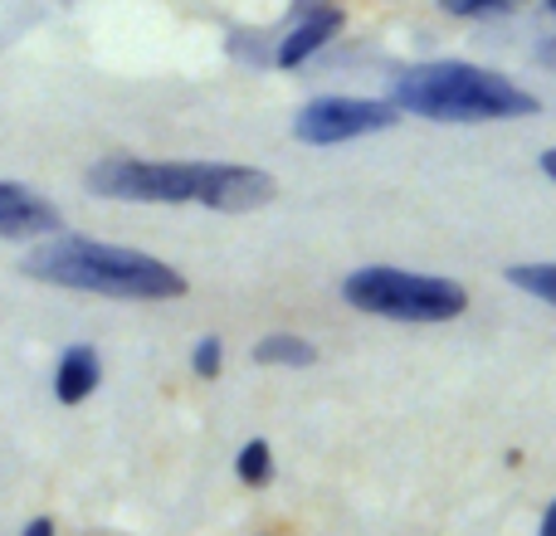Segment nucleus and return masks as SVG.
Here are the masks:
<instances>
[{
  "label": "nucleus",
  "instance_id": "11",
  "mask_svg": "<svg viewBox=\"0 0 556 536\" xmlns=\"http://www.w3.org/2000/svg\"><path fill=\"white\" fill-rule=\"evenodd\" d=\"M235 473H240L244 488H264V483L274 478V449L264 439H250L235 454Z\"/></svg>",
  "mask_w": 556,
  "mask_h": 536
},
{
  "label": "nucleus",
  "instance_id": "9",
  "mask_svg": "<svg viewBox=\"0 0 556 536\" xmlns=\"http://www.w3.org/2000/svg\"><path fill=\"white\" fill-rule=\"evenodd\" d=\"M254 361L260 366H313L317 361V346L307 336H293V332H269L254 342Z\"/></svg>",
  "mask_w": 556,
  "mask_h": 536
},
{
  "label": "nucleus",
  "instance_id": "3",
  "mask_svg": "<svg viewBox=\"0 0 556 536\" xmlns=\"http://www.w3.org/2000/svg\"><path fill=\"white\" fill-rule=\"evenodd\" d=\"M395 113L425 117V123H508V117L542 113L538 93L518 88L508 74H493L483 64H464V59H430V64H410L395 74L391 84Z\"/></svg>",
  "mask_w": 556,
  "mask_h": 536
},
{
  "label": "nucleus",
  "instance_id": "14",
  "mask_svg": "<svg viewBox=\"0 0 556 536\" xmlns=\"http://www.w3.org/2000/svg\"><path fill=\"white\" fill-rule=\"evenodd\" d=\"M20 536H59V527H54V518H29Z\"/></svg>",
  "mask_w": 556,
  "mask_h": 536
},
{
  "label": "nucleus",
  "instance_id": "8",
  "mask_svg": "<svg viewBox=\"0 0 556 536\" xmlns=\"http://www.w3.org/2000/svg\"><path fill=\"white\" fill-rule=\"evenodd\" d=\"M98 385H103V356H98V346H88V342L64 346L54 361V400L84 405Z\"/></svg>",
  "mask_w": 556,
  "mask_h": 536
},
{
  "label": "nucleus",
  "instance_id": "2",
  "mask_svg": "<svg viewBox=\"0 0 556 536\" xmlns=\"http://www.w3.org/2000/svg\"><path fill=\"white\" fill-rule=\"evenodd\" d=\"M20 268L35 283L93 297H123V303H166V297L186 293V278L156 254L93 240V234H45V240L29 244Z\"/></svg>",
  "mask_w": 556,
  "mask_h": 536
},
{
  "label": "nucleus",
  "instance_id": "7",
  "mask_svg": "<svg viewBox=\"0 0 556 536\" xmlns=\"http://www.w3.org/2000/svg\"><path fill=\"white\" fill-rule=\"evenodd\" d=\"M346 15L337 5H313L283 29V39L274 44V64L278 68H303L307 59H317L337 35H342Z\"/></svg>",
  "mask_w": 556,
  "mask_h": 536
},
{
  "label": "nucleus",
  "instance_id": "15",
  "mask_svg": "<svg viewBox=\"0 0 556 536\" xmlns=\"http://www.w3.org/2000/svg\"><path fill=\"white\" fill-rule=\"evenodd\" d=\"M538 166H542V176H547V181L556 186V146H547V152L538 156Z\"/></svg>",
  "mask_w": 556,
  "mask_h": 536
},
{
  "label": "nucleus",
  "instance_id": "4",
  "mask_svg": "<svg viewBox=\"0 0 556 536\" xmlns=\"http://www.w3.org/2000/svg\"><path fill=\"white\" fill-rule=\"evenodd\" d=\"M342 297L356 312L386 317V322H454L469 312V288L440 273H410V268L371 264L342 278Z\"/></svg>",
  "mask_w": 556,
  "mask_h": 536
},
{
  "label": "nucleus",
  "instance_id": "6",
  "mask_svg": "<svg viewBox=\"0 0 556 536\" xmlns=\"http://www.w3.org/2000/svg\"><path fill=\"white\" fill-rule=\"evenodd\" d=\"M64 230V215L54 201H45L39 191L20 181H0V240H45V234Z\"/></svg>",
  "mask_w": 556,
  "mask_h": 536
},
{
  "label": "nucleus",
  "instance_id": "10",
  "mask_svg": "<svg viewBox=\"0 0 556 536\" xmlns=\"http://www.w3.org/2000/svg\"><path fill=\"white\" fill-rule=\"evenodd\" d=\"M503 278H508L513 288H522V293L542 297L547 307H556V264H513Z\"/></svg>",
  "mask_w": 556,
  "mask_h": 536
},
{
  "label": "nucleus",
  "instance_id": "12",
  "mask_svg": "<svg viewBox=\"0 0 556 536\" xmlns=\"http://www.w3.org/2000/svg\"><path fill=\"white\" fill-rule=\"evenodd\" d=\"M225 366V342L220 336H201V342L191 346V371L201 375V381H215Z\"/></svg>",
  "mask_w": 556,
  "mask_h": 536
},
{
  "label": "nucleus",
  "instance_id": "17",
  "mask_svg": "<svg viewBox=\"0 0 556 536\" xmlns=\"http://www.w3.org/2000/svg\"><path fill=\"white\" fill-rule=\"evenodd\" d=\"M538 59H542V64H547V68H556V39H547V44L538 49Z\"/></svg>",
  "mask_w": 556,
  "mask_h": 536
},
{
  "label": "nucleus",
  "instance_id": "1",
  "mask_svg": "<svg viewBox=\"0 0 556 536\" xmlns=\"http://www.w3.org/2000/svg\"><path fill=\"white\" fill-rule=\"evenodd\" d=\"M84 186L123 205H211L225 215L260 210L278 195V181L240 162H152V156H103Z\"/></svg>",
  "mask_w": 556,
  "mask_h": 536
},
{
  "label": "nucleus",
  "instance_id": "5",
  "mask_svg": "<svg viewBox=\"0 0 556 536\" xmlns=\"http://www.w3.org/2000/svg\"><path fill=\"white\" fill-rule=\"evenodd\" d=\"M395 123H401V113H395V103H386V98L323 93L298 107L293 137L303 146H342V142H356V137L391 132Z\"/></svg>",
  "mask_w": 556,
  "mask_h": 536
},
{
  "label": "nucleus",
  "instance_id": "13",
  "mask_svg": "<svg viewBox=\"0 0 556 536\" xmlns=\"http://www.w3.org/2000/svg\"><path fill=\"white\" fill-rule=\"evenodd\" d=\"M518 5V0H440L444 15H459V20H479V15H498V10Z\"/></svg>",
  "mask_w": 556,
  "mask_h": 536
},
{
  "label": "nucleus",
  "instance_id": "16",
  "mask_svg": "<svg viewBox=\"0 0 556 536\" xmlns=\"http://www.w3.org/2000/svg\"><path fill=\"white\" fill-rule=\"evenodd\" d=\"M538 536H556V498H552V508L542 512V532Z\"/></svg>",
  "mask_w": 556,
  "mask_h": 536
},
{
  "label": "nucleus",
  "instance_id": "18",
  "mask_svg": "<svg viewBox=\"0 0 556 536\" xmlns=\"http://www.w3.org/2000/svg\"><path fill=\"white\" fill-rule=\"evenodd\" d=\"M547 10H552V15H556V0H547Z\"/></svg>",
  "mask_w": 556,
  "mask_h": 536
}]
</instances>
